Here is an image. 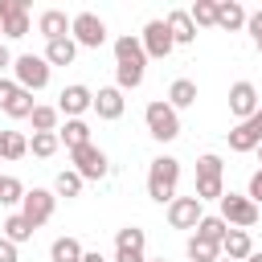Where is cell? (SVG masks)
Masks as SVG:
<instances>
[{"label": "cell", "instance_id": "48", "mask_svg": "<svg viewBox=\"0 0 262 262\" xmlns=\"http://www.w3.org/2000/svg\"><path fill=\"white\" fill-rule=\"evenodd\" d=\"M254 151H258V160H262V143H258V147H254Z\"/></svg>", "mask_w": 262, "mask_h": 262}, {"label": "cell", "instance_id": "14", "mask_svg": "<svg viewBox=\"0 0 262 262\" xmlns=\"http://www.w3.org/2000/svg\"><path fill=\"white\" fill-rule=\"evenodd\" d=\"M37 33H41L45 41H57V37H70V16H66L61 8H45V12L37 16Z\"/></svg>", "mask_w": 262, "mask_h": 262}, {"label": "cell", "instance_id": "13", "mask_svg": "<svg viewBox=\"0 0 262 262\" xmlns=\"http://www.w3.org/2000/svg\"><path fill=\"white\" fill-rule=\"evenodd\" d=\"M115 66H147V53H143V45H139L135 33L115 37Z\"/></svg>", "mask_w": 262, "mask_h": 262}, {"label": "cell", "instance_id": "36", "mask_svg": "<svg viewBox=\"0 0 262 262\" xmlns=\"http://www.w3.org/2000/svg\"><path fill=\"white\" fill-rule=\"evenodd\" d=\"M20 156H29V139H25L20 131H8V151H4V160H20Z\"/></svg>", "mask_w": 262, "mask_h": 262}, {"label": "cell", "instance_id": "4", "mask_svg": "<svg viewBox=\"0 0 262 262\" xmlns=\"http://www.w3.org/2000/svg\"><path fill=\"white\" fill-rule=\"evenodd\" d=\"M217 217H221L229 229H246V233H250V229L258 225V205H254L250 196H242V192H225Z\"/></svg>", "mask_w": 262, "mask_h": 262}, {"label": "cell", "instance_id": "42", "mask_svg": "<svg viewBox=\"0 0 262 262\" xmlns=\"http://www.w3.org/2000/svg\"><path fill=\"white\" fill-rule=\"evenodd\" d=\"M250 127H254V131H258V139H262V106L250 115Z\"/></svg>", "mask_w": 262, "mask_h": 262}, {"label": "cell", "instance_id": "10", "mask_svg": "<svg viewBox=\"0 0 262 262\" xmlns=\"http://www.w3.org/2000/svg\"><path fill=\"white\" fill-rule=\"evenodd\" d=\"M0 33L12 41L29 33V0H0Z\"/></svg>", "mask_w": 262, "mask_h": 262}, {"label": "cell", "instance_id": "41", "mask_svg": "<svg viewBox=\"0 0 262 262\" xmlns=\"http://www.w3.org/2000/svg\"><path fill=\"white\" fill-rule=\"evenodd\" d=\"M115 262H147L143 250H115Z\"/></svg>", "mask_w": 262, "mask_h": 262}, {"label": "cell", "instance_id": "40", "mask_svg": "<svg viewBox=\"0 0 262 262\" xmlns=\"http://www.w3.org/2000/svg\"><path fill=\"white\" fill-rule=\"evenodd\" d=\"M0 262H20V250H16L8 237H0Z\"/></svg>", "mask_w": 262, "mask_h": 262}, {"label": "cell", "instance_id": "29", "mask_svg": "<svg viewBox=\"0 0 262 262\" xmlns=\"http://www.w3.org/2000/svg\"><path fill=\"white\" fill-rule=\"evenodd\" d=\"M57 131H37L33 139H29V151L37 156V160H49V156H57Z\"/></svg>", "mask_w": 262, "mask_h": 262}, {"label": "cell", "instance_id": "21", "mask_svg": "<svg viewBox=\"0 0 262 262\" xmlns=\"http://www.w3.org/2000/svg\"><path fill=\"white\" fill-rule=\"evenodd\" d=\"M172 111H184V106H192L196 102V82L192 78H176L172 86H168V98H164Z\"/></svg>", "mask_w": 262, "mask_h": 262}, {"label": "cell", "instance_id": "38", "mask_svg": "<svg viewBox=\"0 0 262 262\" xmlns=\"http://www.w3.org/2000/svg\"><path fill=\"white\" fill-rule=\"evenodd\" d=\"M246 196H250L254 205H262V168L250 172V188H246Z\"/></svg>", "mask_w": 262, "mask_h": 262}, {"label": "cell", "instance_id": "35", "mask_svg": "<svg viewBox=\"0 0 262 262\" xmlns=\"http://www.w3.org/2000/svg\"><path fill=\"white\" fill-rule=\"evenodd\" d=\"M33 106H37V102H33V94H29V90H16V98L4 106V115H8V119H29V115H33Z\"/></svg>", "mask_w": 262, "mask_h": 262}, {"label": "cell", "instance_id": "23", "mask_svg": "<svg viewBox=\"0 0 262 262\" xmlns=\"http://www.w3.org/2000/svg\"><path fill=\"white\" fill-rule=\"evenodd\" d=\"M229 233V225L217 217V213H205L201 221H196V233L192 237H201V242H213V246H221V237Z\"/></svg>", "mask_w": 262, "mask_h": 262}, {"label": "cell", "instance_id": "49", "mask_svg": "<svg viewBox=\"0 0 262 262\" xmlns=\"http://www.w3.org/2000/svg\"><path fill=\"white\" fill-rule=\"evenodd\" d=\"M147 262H168V258H147Z\"/></svg>", "mask_w": 262, "mask_h": 262}, {"label": "cell", "instance_id": "1", "mask_svg": "<svg viewBox=\"0 0 262 262\" xmlns=\"http://www.w3.org/2000/svg\"><path fill=\"white\" fill-rule=\"evenodd\" d=\"M176 184H180V160L176 156H156L151 168H147V196L156 205H172Z\"/></svg>", "mask_w": 262, "mask_h": 262}, {"label": "cell", "instance_id": "3", "mask_svg": "<svg viewBox=\"0 0 262 262\" xmlns=\"http://www.w3.org/2000/svg\"><path fill=\"white\" fill-rule=\"evenodd\" d=\"M12 82L20 86V90H45L49 86V61L41 57V53H20V57H12Z\"/></svg>", "mask_w": 262, "mask_h": 262}, {"label": "cell", "instance_id": "6", "mask_svg": "<svg viewBox=\"0 0 262 262\" xmlns=\"http://www.w3.org/2000/svg\"><path fill=\"white\" fill-rule=\"evenodd\" d=\"M70 160H74V172H78L82 180H102V176L111 172V160H106V151H102V147H94V143H82V147H74V151H70Z\"/></svg>", "mask_w": 262, "mask_h": 262}, {"label": "cell", "instance_id": "34", "mask_svg": "<svg viewBox=\"0 0 262 262\" xmlns=\"http://www.w3.org/2000/svg\"><path fill=\"white\" fill-rule=\"evenodd\" d=\"M188 258H192V262H217V258H221V246L201 242V237H188Z\"/></svg>", "mask_w": 262, "mask_h": 262}, {"label": "cell", "instance_id": "19", "mask_svg": "<svg viewBox=\"0 0 262 262\" xmlns=\"http://www.w3.org/2000/svg\"><path fill=\"white\" fill-rule=\"evenodd\" d=\"M217 29H225V33L246 29V8L237 0H217Z\"/></svg>", "mask_w": 262, "mask_h": 262}, {"label": "cell", "instance_id": "7", "mask_svg": "<svg viewBox=\"0 0 262 262\" xmlns=\"http://www.w3.org/2000/svg\"><path fill=\"white\" fill-rule=\"evenodd\" d=\"M53 209H57L53 188H29V192H25V201H20V217H25L33 229H41V225L53 217Z\"/></svg>", "mask_w": 262, "mask_h": 262}, {"label": "cell", "instance_id": "25", "mask_svg": "<svg viewBox=\"0 0 262 262\" xmlns=\"http://www.w3.org/2000/svg\"><path fill=\"white\" fill-rule=\"evenodd\" d=\"M82 184H86V180H82L74 168H66V172H57V176H53V196H66V201H74V196L82 192Z\"/></svg>", "mask_w": 262, "mask_h": 262}, {"label": "cell", "instance_id": "2", "mask_svg": "<svg viewBox=\"0 0 262 262\" xmlns=\"http://www.w3.org/2000/svg\"><path fill=\"white\" fill-rule=\"evenodd\" d=\"M143 123H147V135H151L156 143H172V139L180 135V115H176L164 98H156V102L143 106Z\"/></svg>", "mask_w": 262, "mask_h": 262}, {"label": "cell", "instance_id": "45", "mask_svg": "<svg viewBox=\"0 0 262 262\" xmlns=\"http://www.w3.org/2000/svg\"><path fill=\"white\" fill-rule=\"evenodd\" d=\"M4 151H8V131H0V160H4Z\"/></svg>", "mask_w": 262, "mask_h": 262}, {"label": "cell", "instance_id": "24", "mask_svg": "<svg viewBox=\"0 0 262 262\" xmlns=\"http://www.w3.org/2000/svg\"><path fill=\"white\" fill-rule=\"evenodd\" d=\"M49 262H82V242L78 237H53Z\"/></svg>", "mask_w": 262, "mask_h": 262}, {"label": "cell", "instance_id": "33", "mask_svg": "<svg viewBox=\"0 0 262 262\" xmlns=\"http://www.w3.org/2000/svg\"><path fill=\"white\" fill-rule=\"evenodd\" d=\"M25 192H29V188H25L16 176H0V205H20Z\"/></svg>", "mask_w": 262, "mask_h": 262}, {"label": "cell", "instance_id": "18", "mask_svg": "<svg viewBox=\"0 0 262 262\" xmlns=\"http://www.w3.org/2000/svg\"><path fill=\"white\" fill-rule=\"evenodd\" d=\"M41 57L49 61V70H53V66H74L78 45H74V37H57V41H45V53H41Z\"/></svg>", "mask_w": 262, "mask_h": 262}, {"label": "cell", "instance_id": "43", "mask_svg": "<svg viewBox=\"0 0 262 262\" xmlns=\"http://www.w3.org/2000/svg\"><path fill=\"white\" fill-rule=\"evenodd\" d=\"M82 262H106V258H102L98 250H82Z\"/></svg>", "mask_w": 262, "mask_h": 262}, {"label": "cell", "instance_id": "32", "mask_svg": "<svg viewBox=\"0 0 262 262\" xmlns=\"http://www.w3.org/2000/svg\"><path fill=\"white\" fill-rule=\"evenodd\" d=\"M143 246H147V233L139 225H123L115 233V250H143Z\"/></svg>", "mask_w": 262, "mask_h": 262}, {"label": "cell", "instance_id": "30", "mask_svg": "<svg viewBox=\"0 0 262 262\" xmlns=\"http://www.w3.org/2000/svg\"><path fill=\"white\" fill-rule=\"evenodd\" d=\"M196 180H225V164H221L217 151H205L196 160Z\"/></svg>", "mask_w": 262, "mask_h": 262}, {"label": "cell", "instance_id": "37", "mask_svg": "<svg viewBox=\"0 0 262 262\" xmlns=\"http://www.w3.org/2000/svg\"><path fill=\"white\" fill-rule=\"evenodd\" d=\"M16 90H20V86H16L12 78H0V111H4V106L16 98Z\"/></svg>", "mask_w": 262, "mask_h": 262}, {"label": "cell", "instance_id": "47", "mask_svg": "<svg viewBox=\"0 0 262 262\" xmlns=\"http://www.w3.org/2000/svg\"><path fill=\"white\" fill-rule=\"evenodd\" d=\"M254 45H258V53H262V37H258V41H254Z\"/></svg>", "mask_w": 262, "mask_h": 262}, {"label": "cell", "instance_id": "44", "mask_svg": "<svg viewBox=\"0 0 262 262\" xmlns=\"http://www.w3.org/2000/svg\"><path fill=\"white\" fill-rule=\"evenodd\" d=\"M4 66H12V53H8V45H0V70Z\"/></svg>", "mask_w": 262, "mask_h": 262}, {"label": "cell", "instance_id": "50", "mask_svg": "<svg viewBox=\"0 0 262 262\" xmlns=\"http://www.w3.org/2000/svg\"><path fill=\"white\" fill-rule=\"evenodd\" d=\"M217 262H229V258H217Z\"/></svg>", "mask_w": 262, "mask_h": 262}, {"label": "cell", "instance_id": "15", "mask_svg": "<svg viewBox=\"0 0 262 262\" xmlns=\"http://www.w3.org/2000/svg\"><path fill=\"white\" fill-rule=\"evenodd\" d=\"M123 90L119 86H102L98 94H94V106L90 111H98V119H123Z\"/></svg>", "mask_w": 262, "mask_h": 262}, {"label": "cell", "instance_id": "9", "mask_svg": "<svg viewBox=\"0 0 262 262\" xmlns=\"http://www.w3.org/2000/svg\"><path fill=\"white\" fill-rule=\"evenodd\" d=\"M90 106H94V90L82 86V82H70V86L57 94V115H61V119H82Z\"/></svg>", "mask_w": 262, "mask_h": 262}, {"label": "cell", "instance_id": "26", "mask_svg": "<svg viewBox=\"0 0 262 262\" xmlns=\"http://www.w3.org/2000/svg\"><path fill=\"white\" fill-rule=\"evenodd\" d=\"M0 229H4V233H0V237H8V242H12V246H20V242H29V237H33V225H29V221H25V217H20V213H8V217H4V225H0Z\"/></svg>", "mask_w": 262, "mask_h": 262}, {"label": "cell", "instance_id": "31", "mask_svg": "<svg viewBox=\"0 0 262 262\" xmlns=\"http://www.w3.org/2000/svg\"><path fill=\"white\" fill-rule=\"evenodd\" d=\"M143 74H147V66H115V86L135 90V86H143Z\"/></svg>", "mask_w": 262, "mask_h": 262}, {"label": "cell", "instance_id": "39", "mask_svg": "<svg viewBox=\"0 0 262 262\" xmlns=\"http://www.w3.org/2000/svg\"><path fill=\"white\" fill-rule=\"evenodd\" d=\"M246 29H250V37H254V41L262 37V8H258V12H246Z\"/></svg>", "mask_w": 262, "mask_h": 262}, {"label": "cell", "instance_id": "27", "mask_svg": "<svg viewBox=\"0 0 262 262\" xmlns=\"http://www.w3.org/2000/svg\"><path fill=\"white\" fill-rule=\"evenodd\" d=\"M188 12V20L196 25V29H213L217 25V0H196L192 8H184Z\"/></svg>", "mask_w": 262, "mask_h": 262}, {"label": "cell", "instance_id": "20", "mask_svg": "<svg viewBox=\"0 0 262 262\" xmlns=\"http://www.w3.org/2000/svg\"><path fill=\"white\" fill-rule=\"evenodd\" d=\"M57 143H66L70 151L82 147V143H90V123H86V119H66V123L57 127Z\"/></svg>", "mask_w": 262, "mask_h": 262}, {"label": "cell", "instance_id": "22", "mask_svg": "<svg viewBox=\"0 0 262 262\" xmlns=\"http://www.w3.org/2000/svg\"><path fill=\"white\" fill-rule=\"evenodd\" d=\"M262 139H258V131L250 127V119L246 123H233L229 127V151H237V156H246V151H254Z\"/></svg>", "mask_w": 262, "mask_h": 262}, {"label": "cell", "instance_id": "28", "mask_svg": "<svg viewBox=\"0 0 262 262\" xmlns=\"http://www.w3.org/2000/svg\"><path fill=\"white\" fill-rule=\"evenodd\" d=\"M29 123H33V135L37 131H57L61 127V115H57V106H33V115H29Z\"/></svg>", "mask_w": 262, "mask_h": 262}, {"label": "cell", "instance_id": "8", "mask_svg": "<svg viewBox=\"0 0 262 262\" xmlns=\"http://www.w3.org/2000/svg\"><path fill=\"white\" fill-rule=\"evenodd\" d=\"M139 45H143L147 61H164V57L176 49V41H172V33H168V25H164V20H147V25H143V33H139Z\"/></svg>", "mask_w": 262, "mask_h": 262}, {"label": "cell", "instance_id": "46", "mask_svg": "<svg viewBox=\"0 0 262 262\" xmlns=\"http://www.w3.org/2000/svg\"><path fill=\"white\" fill-rule=\"evenodd\" d=\"M246 262H262V254H258V250H254V254H250V258H246Z\"/></svg>", "mask_w": 262, "mask_h": 262}, {"label": "cell", "instance_id": "16", "mask_svg": "<svg viewBox=\"0 0 262 262\" xmlns=\"http://www.w3.org/2000/svg\"><path fill=\"white\" fill-rule=\"evenodd\" d=\"M250 254H254V242H250L246 229H229V233L221 237V258H229V262H246Z\"/></svg>", "mask_w": 262, "mask_h": 262}, {"label": "cell", "instance_id": "12", "mask_svg": "<svg viewBox=\"0 0 262 262\" xmlns=\"http://www.w3.org/2000/svg\"><path fill=\"white\" fill-rule=\"evenodd\" d=\"M258 106H262V102H258L254 82H233V86H229V111H233V119H237V123H246Z\"/></svg>", "mask_w": 262, "mask_h": 262}, {"label": "cell", "instance_id": "5", "mask_svg": "<svg viewBox=\"0 0 262 262\" xmlns=\"http://www.w3.org/2000/svg\"><path fill=\"white\" fill-rule=\"evenodd\" d=\"M70 37L82 49H102L106 45V20L94 16V12H74L70 16Z\"/></svg>", "mask_w": 262, "mask_h": 262}, {"label": "cell", "instance_id": "11", "mask_svg": "<svg viewBox=\"0 0 262 262\" xmlns=\"http://www.w3.org/2000/svg\"><path fill=\"white\" fill-rule=\"evenodd\" d=\"M205 217V205L196 196H176L168 205V225L172 229H196V221Z\"/></svg>", "mask_w": 262, "mask_h": 262}, {"label": "cell", "instance_id": "17", "mask_svg": "<svg viewBox=\"0 0 262 262\" xmlns=\"http://www.w3.org/2000/svg\"><path fill=\"white\" fill-rule=\"evenodd\" d=\"M164 25H168V33H172V41H176V45H192V41H196V25L188 20V12H184V8H172V12L164 16Z\"/></svg>", "mask_w": 262, "mask_h": 262}]
</instances>
